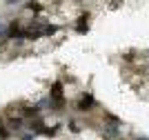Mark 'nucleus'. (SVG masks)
<instances>
[{
    "label": "nucleus",
    "instance_id": "1",
    "mask_svg": "<svg viewBox=\"0 0 149 140\" xmlns=\"http://www.w3.org/2000/svg\"><path fill=\"white\" fill-rule=\"evenodd\" d=\"M49 100H51V111H62L67 107V96H65V85L60 80L51 82L49 87Z\"/></svg>",
    "mask_w": 149,
    "mask_h": 140
},
{
    "label": "nucleus",
    "instance_id": "2",
    "mask_svg": "<svg viewBox=\"0 0 149 140\" xmlns=\"http://www.w3.org/2000/svg\"><path fill=\"white\" fill-rule=\"evenodd\" d=\"M96 107H98V102H96V98H93L91 91H82L80 98H78V102H76V109L80 111V114H89Z\"/></svg>",
    "mask_w": 149,
    "mask_h": 140
},
{
    "label": "nucleus",
    "instance_id": "3",
    "mask_svg": "<svg viewBox=\"0 0 149 140\" xmlns=\"http://www.w3.org/2000/svg\"><path fill=\"white\" fill-rule=\"evenodd\" d=\"M89 18H91V13L89 11H82V13H78V16H76V31H78V33H87L89 31Z\"/></svg>",
    "mask_w": 149,
    "mask_h": 140
},
{
    "label": "nucleus",
    "instance_id": "4",
    "mask_svg": "<svg viewBox=\"0 0 149 140\" xmlns=\"http://www.w3.org/2000/svg\"><path fill=\"white\" fill-rule=\"evenodd\" d=\"M40 107L38 104H25V107H20V116L25 118V120H33V118H40Z\"/></svg>",
    "mask_w": 149,
    "mask_h": 140
},
{
    "label": "nucleus",
    "instance_id": "5",
    "mask_svg": "<svg viewBox=\"0 0 149 140\" xmlns=\"http://www.w3.org/2000/svg\"><path fill=\"white\" fill-rule=\"evenodd\" d=\"M25 118L22 116H9L7 118V127L11 129V131H16V134H20V131H22V129H25Z\"/></svg>",
    "mask_w": 149,
    "mask_h": 140
},
{
    "label": "nucleus",
    "instance_id": "6",
    "mask_svg": "<svg viewBox=\"0 0 149 140\" xmlns=\"http://www.w3.org/2000/svg\"><path fill=\"white\" fill-rule=\"evenodd\" d=\"M45 120L42 118H33V120H29L27 122V129H29L31 134H36V136H42V131H45Z\"/></svg>",
    "mask_w": 149,
    "mask_h": 140
},
{
    "label": "nucleus",
    "instance_id": "7",
    "mask_svg": "<svg viewBox=\"0 0 149 140\" xmlns=\"http://www.w3.org/2000/svg\"><path fill=\"white\" fill-rule=\"evenodd\" d=\"M25 9H27V11H33V13L38 16V13H42V9H45V7L40 5L38 0H29V2H25Z\"/></svg>",
    "mask_w": 149,
    "mask_h": 140
},
{
    "label": "nucleus",
    "instance_id": "8",
    "mask_svg": "<svg viewBox=\"0 0 149 140\" xmlns=\"http://www.w3.org/2000/svg\"><path fill=\"white\" fill-rule=\"evenodd\" d=\"M58 31H60V27H58V24H51V22L45 24V38H54Z\"/></svg>",
    "mask_w": 149,
    "mask_h": 140
},
{
    "label": "nucleus",
    "instance_id": "9",
    "mask_svg": "<svg viewBox=\"0 0 149 140\" xmlns=\"http://www.w3.org/2000/svg\"><path fill=\"white\" fill-rule=\"evenodd\" d=\"M7 29H9V22H0V42L7 40Z\"/></svg>",
    "mask_w": 149,
    "mask_h": 140
},
{
    "label": "nucleus",
    "instance_id": "10",
    "mask_svg": "<svg viewBox=\"0 0 149 140\" xmlns=\"http://www.w3.org/2000/svg\"><path fill=\"white\" fill-rule=\"evenodd\" d=\"M67 127H69V131H71V134H80V127H78V120H69V122H67Z\"/></svg>",
    "mask_w": 149,
    "mask_h": 140
},
{
    "label": "nucleus",
    "instance_id": "11",
    "mask_svg": "<svg viewBox=\"0 0 149 140\" xmlns=\"http://www.w3.org/2000/svg\"><path fill=\"white\" fill-rule=\"evenodd\" d=\"M33 138H36V134H31V131H27V134L20 136V140H33Z\"/></svg>",
    "mask_w": 149,
    "mask_h": 140
},
{
    "label": "nucleus",
    "instance_id": "12",
    "mask_svg": "<svg viewBox=\"0 0 149 140\" xmlns=\"http://www.w3.org/2000/svg\"><path fill=\"white\" fill-rule=\"evenodd\" d=\"M7 5H18V0H5Z\"/></svg>",
    "mask_w": 149,
    "mask_h": 140
},
{
    "label": "nucleus",
    "instance_id": "13",
    "mask_svg": "<svg viewBox=\"0 0 149 140\" xmlns=\"http://www.w3.org/2000/svg\"><path fill=\"white\" fill-rule=\"evenodd\" d=\"M136 140H149V138H147V136H138Z\"/></svg>",
    "mask_w": 149,
    "mask_h": 140
}]
</instances>
